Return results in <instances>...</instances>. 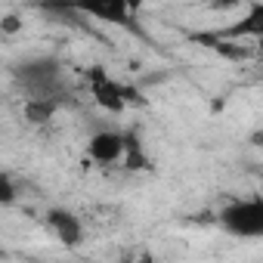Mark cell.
I'll return each mask as SVG.
<instances>
[{"instance_id":"6da1fadb","label":"cell","mask_w":263,"mask_h":263,"mask_svg":"<svg viewBox=\"0 0 263 263\" xmlns=\"http://www.w3.org/2000/svg\"><path fill=\"white\" fill-rule=\"evenodd\" d=\"M220 226L235 238L263 235V198H235L220 211Z\"/></svg>"},{"instance_id":"7a4b0ae2","label":"cell","mask_w":263,"mask_h":263,"mask_svg":"<svg viewBox=\"0 0 263 263\" xmlns=\"http://www.w3.org/2000/svg\"><path fill=\"white\" fill-rule=\"evenodd\" d=\"M87 81H90V93H93V102L102 108V111H124L130 102H137V93L130 90L127 84L115 81L111 74H105V68H90L87 71Z\"/></svg>"},{"instance_id":"3957f363","label":"cell","mask_w":263,"mask_h":263,"mask_svg":"<svg viewBox=\"0 0 263 263\" xmlns=\"http://www.w3.org/2000/svg\"><path fill=\"white\" fill-rule=\"evenodd\" d=\"M87 158L93 164H121L124 158V134L118 130H96V134L87 140Z\"/></svg>"},{"instance_id":"277c9868","label":"cell","mask_w":263,"mask_h":263,"mask_svg":"<svg viewBox=\"0 0 263 263\" xmlns=\"http://www.w3.org/2000/svg\"><path fill=\"white\" fill-rule=\"evenodd\" d=\"M47 226L53 229V235H56L65 248H74V245H81V238H84V223H81V217H78L74 211H68V208H53V211L47 214Z\"/></svg>"},{"instance_id":"5b68a950","label":"cell","mask_w":263,"mask_h":263,"mask_svg":"<svg viewBox=\"0 0 263 263\" xmlns=\"http://www.w3.org/2000/svg\"><path fill=\"white\" fill-rule=\"evenodd\" d=\"M56 108H59L56 99H34V96H31V99H25V108H22V111H25L28 124H47V121L56 115Z\"/></svg>"},{"instance_id":"8992f818","label":"cell","mask_w":263,"mask_h":263,"mask_svg":"<svg viewBox=\"0 0 263 263\" xmlns=\"http://www.w3.org/2000/svg\"><path fill=\"white\" fill-rule=\"evenodd\" d=\"M87 13L90 16H99V19H108V22H121L127 16V7H90Z\"/></svg>"},{"instance_id":"52a82bcc","label":"cell","mask_w":263,"mask_h":263,"mask_svg":"<svg viewBox=\"0 0 263 263\" xmlns=\"http://www.w3.org/2000/svg\"><path fill=\"white\" fill-rule=\"evenodd\" d=\"M16 201V183L10 174H0V204H13Z\"/></svg>"},{"instance_id":"ba28073f","label":"cell","mask_w":263,"mask_h":263,"mask_svg":"<svg viewBox=\"0 0 263 263\" xmlns=\"http://www.w3.org/2000/svg\"><path fill=\"white\" fill-rule=\"evenodd\" d=\"M134 263H155V260H152V254H140V257H137Z\"/></svg>"}]
</instances>
